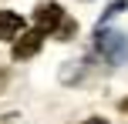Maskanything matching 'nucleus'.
Wrapping results in <instances>:
<instances>
[{"label":"nucleus","mask_w":128,"mask_h":124,"mask_svg":"<svg viewBox=\"0 0 128 124\" xmlns=\"http://www.w3.org/2000/svg\"><path fill=\"white\" fill-rule=\"evenodd\" d=\"M40 44H44V34H40L37 27H27L17 37V44H14V60H30L34 54L40 50Z\"/></svg>","instance_id":"obj_3"},{"label":"nucleus","mask_w":128,"mask_h":124,"mask_svg":"<svg viewBox=\"0 0 128 124\" xmlns=\"http://www.w3.org/2000/svg\"><path fill=\"white\" fill-rule=\"evenodd\" d=\"M27 30V20L14 10H0V40H17Z\"/></svg>","instance_id":"obj_4"},{"label":"nucleus","mask_w":128,"mask_h":124,"mask_svg":"<svg viewBox=\"0 0 128 124\" xmlns=\"http://www.w3.org/2000/svg\"><path fill=\"white\" fill-rule=\"evenodd\" d=\"M81 124H108L104 118H88V121H81Z\"/></svg>","instance_id":"obj_6"},{"label":"nucleus","mask_w":128,"mask_h":124,"mask_svg":"<svg viewBox=\"0 0 128 124\" xmlns=\"http://www.w3.org/2000/svg\"><path fill=\"white\" fill-rule=\"evenodd\" d=\"M122 111H125V114H128V97H125V101H122Z\"/></svg>","instance_id":"obj_7"},{"label":"nucleus","mask_w":128,"mask_h":124,"mask_svg":"<svg viewBox=\"0 0 128 124\" xmlns=\"http://www.w3.org/2000/svg\"><path fill=\"white\" fill-rule=\"evenodd\" d=\"M64 24V10L61 3H54V0H44V3L34 7V27H37L44 37H51V34H58Z\"/></svg>","instance_id":"obj_2"},{"label":"nucleus","mask_w":128,"mask_h":124,"mask_svg":"<svg viewBox=\"0 0 128 124\" xmlns=\"http://www.w3.org/2000/svg\"><path fill=\"white\" fill-rule=\"evenodd\" d=\"M74 30H78V24H74V20H68V17H64V24H61V30L54 34V37H61V40H68V37H74Z\"/></svg>","instance_id":"obj_5"},{"label":"nucleus","mask_w":128,"mask_h":124,"mask_svg":"<svg viewBox=\"0 0 128 124\" xmlns=\"http://www.w3.org/2000/svg\"><path fill=\"white\" fill-rule=\"evenodd\" d=\"M94 50L101 54V60H108V64H125L128 60V37L122 30H98L94 34Z\"/></svg>","instance_id":"obj_1"}]
</instances>
